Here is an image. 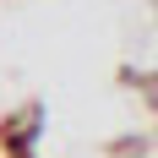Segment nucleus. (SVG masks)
<instances>
[]
</instances>
